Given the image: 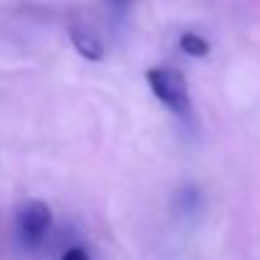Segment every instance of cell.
<instances>
[{"mask_svg": "<svg viewBox=\"0 0 260 260\" xmlns=\"http://www.w3.org/2000/svg\"><path fill=\"white\" fill-rule=\"evenodd\" d=\"M147 84L149 91L165 104V109H170L177 116H187L189 114V86L182 71L177 69H149L147 71Z\"/></svg>", "mask_w": 260, "mask_h": 260, "instance_id": "cell-2", "label": "cell"}, {"mask_svg": "<svg viewBox=\"0 0 260 260\" xmlns=\"http://www.w3.org/2000/svg\"><path fill=\"white\" fill-rule=\"evenodd\" d=\"M53 228V212L46 202L41 200H28L18 207L15 215V238L20 243V248L25 250H38Z\"/></svg>", "mask_w": 260, "mask_h": 260, "instance_id": "cell-1", "label": "cell"}, {"mask_svg": "<svg viewBox=\"0 0 260 260\" xmlns=\"http://www.w3.org/2000/svg\"><path fill=\"white\" fill-rule=\"evenodd\" d=\"M177 43H179V51L189 58H205L210 53V41L205 36L194 33V30H184Z\"/></svg>", "mask_w": 260, "mask_h": 260, "instance_id": "cell-4", "label": "cell"}, {"mask_svg": "<svg viewBox=\"0 0 260 260\" xmlns=\"http://www.w3.org/2000/svg\"><path fill=\"white\" fill-rule=\"evenodd\" d=\"M71 41H74V48L86 61H101L104 58V46L99 43V38L93 33H88L86 28H74L71 30Z\"/></svg>", "mask_w": 260, "mask_h": 260, "instance_id": "cell-3", "label": "cell"}, {"mask_svg": "<svg viewBox=\"0 0 260 260\" xmlns=\"http://www.w3.org/2000/svg\"><path fill=\"white\" fill-rule=\"evenodd\" d=\"M109 3H111V5L116 8V10H124V8H126V5H129L132 0H109Z\"/></svg>", "mask_w": 260, "mask_h": 260, "instance_id": "cell-6", "label": "cell"}, {"mask_svg": "<svg viewBox=\"0 0 260 260\" xmlns=\"http://www.w3.org/2000/svg\"><path fill=\"white\" fill-rule=\"evenodd\" d=\"M58 260H91L86 248H81V245H71V248H66L63 250V255Z\"/></svg>", "mask_w": 260, "mask_h": 260, "instance_id": "cell-5", "label": "cell"}]
</instances>
